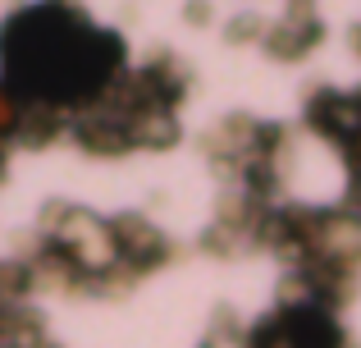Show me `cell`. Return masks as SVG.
<instances>
[{"label": "cell", "instance_id": "obj_1", "mask_svg": "<svg viewBox=\"0 0 361 348\" xmlns=\"http://www.w3.org/2000/svg\"><path fill=\"white\" fill-rule=\"evenodd\" d=\"M115 60V42L69 14H23L9 28V69L46 97H78Z\"/></svg>", "mask_w": 361, "mask_h": 348}]
</instances>
